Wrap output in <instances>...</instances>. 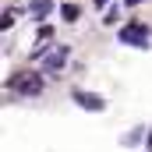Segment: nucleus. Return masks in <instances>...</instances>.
I'll list each match as a JSON object with an SVG mask.
<instances>
[{"mask_svg": "<svg viewBox=\"0 0 152 152\" xmlns=\"http://www.w3.org/2000/svg\"><path fill=\"white\" fill-rule=\"evenodd\" d=\"M7 88L18 92V96H39L42 92V75H36V71H18V75L7 78Z\"/></svg>", "mask_w": 152, "mask_h": 152, "instance_id": "obj_1", "label": "nucleus"}, {"mask_svg": "<svg viewBox=\"0 0 152 152\" xmlns=\"http://www.w3.org/2000/svg\"><path fill=\"white\" fill-rule=\"evenodd\" d=\"M120 42H131V46H149V28L145 25H124L120 32H117Z\"/></svg>", "mask_w": 152, "mask_h": 152, "instance_id": "obj_2", "label": "nucleus"}, {"mask_svg": "<svg viewBox=\"0 0 152 152\" xmlns=\"http://www.w3.org/2000/svg\"><path fill=\"white\" fill-rule=\"evenodd\" d=\"M71 96H75V103H78V106H85V110H103V106H106L99 96H92V92H81V88H75Z\"/></svg>", "mask_w": 152, "mask_h": 152, "instance_id": "obj_3", "label": "nucleus"}, {"mask_svg": "<svg viewBox=\"0 0 152 152\" xmlns=\"http://www.w3.org/2000/svg\"><path fill=\"white\" fill-rule=\"evenodd\" d=\"M64 57H67V50H64V46H60V50H53V53H50V60H46V67H50V71H60V67H64Z\"/></svg>", "mask_w": 152, "mask_h": 152, "instance_id": "obj_4", "label": "nucleus"}, {"mask_svg": "<svg viewBox=\"0 0 152 152\" xmlns=\"http://www.w3.org/2000/svg\"><path fill=\"white\" fill-rule=\"evenodd\" d=\"M50 11H53V4H50V0H32V18H46Z\"/></svg>", "mask_w": 152, "mask_h": 152, "instance_id": "obj_5", "label": "nucleus"}, {"mask_svg": "<svg viewBox=\"0 0 152 152\" xmlns=\"http://www.w3.org/2000/svg\"><path fill=\"white\" fill-rule=\"evenodd\" d=\"M60 14H64V21H78V14H81V11H78V4H64V7H60Z\"/></svg>", "mask_w": 152, "mask_h": 152, "instance_id": "obj_6", "label": "nucleus"}, {"mask_svg": "<svg viewBox=\"0 0 152 152\" xmlns=\"http://www.w3.org/2000/svg\"><path fill=\"white\" fill-rule=\"evenodd\" d=\"M117 18H120V11H117V7H110V11H106V25H117Z\"/></svg>", "mask_w": 152, "mask_h": 152, "instance_id": "obj_7", "label": "nucleus"}, {"mask_svg": "<svg viewBox=\"0 0 152 152\" xmlns=\"http://www.w3.org/2000/svg\"><path fill=\"white\" fill-rule=\"evenodd\" d=\"M103 4H106V0H96V7H103Z\"/></svg>", "mask_w": 152, "mask_h": 152, "instance_id": "obj_8", "label": "nucleus"}, {"mask_svg": "<svg viewBox=\"0 0 152 152\" xmlns=\"http://www.w3.org/2000/svg\"><path fill=\"white\" fill-rule=\"evenodd\" d=\"M127 4H131V7H134V4H138V0H127Z\"/></svg>", "mask_w": 152, "mask_h": 152, "instance_id": "obj_9", "label": "nucleus"}, {"mask_svg": "<svg viewBox=\"0 0 152 152\" xmlns=\"http://www.w3.org/2000/svg\"><path fill=\"white\" fill-rule=\"evenodd\" d=\"M149 145H152V134H149Z\"/></svg>", "mask_w": 152, "mask_h": 152, "instance_id": "obj_10", "label": "nucleus"}]
</instances>
